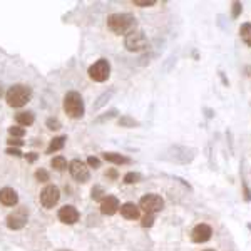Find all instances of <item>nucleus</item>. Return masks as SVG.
Here are the masks:
<instances>
[{
    "mask_svg": "<svg viewBox=\"0 0 251 251\" xmlns=\"http://www.w3.org/2000/svg\"><path fill=\"white\" fill-rule=\"evenodd\" d=\"M107 27L114 34H126L134 30L136 27V19L131 14H112L107 17Z\"/></svg>",
    "mask_w": 251,
    "mask_h": 251,
    "instance_id": "f257e3e1",
    "label": "nucleus"
},
{
    "mask_svg": "<svg viewBox=\"0 0 251 251\" xmlns=\"http://www.w3.org/2000/svg\"><path fill=\"white\" fill-rule=\"evenodd\" d=\"M5 97H7V104H9L10 107H22L30 100L32 91H30V87L17 84V86H12L9 91H7Z\"/></svg>",
    "mask_w": 251,
    "mask_h": 251,
    "instance_id": "f03ea898",
    "label": "nucleus"
},
{
    "mask_svg": "<svg viewBox=\"0 0 251 251\" xmlns=\"http://www.w3.org/2000/svg\"><path fill=\"white\" fill-rule=\"evenodd\" d=\"M64 111H66L71 117H74V119L82 117L84 116L82 96H80L79 92H75V91L67 92L66 97H64Z\"/></svg>",
    "mask_w": 251,
    "mask_h": 251,
    "instance_id": "7ed1b4c3",
    "label": "nucleus"
},
{
    "mask_svg": "<svg viewBox=\"0 0 251 251\" xmlns=\"http://www.w3.org/2000/svg\"><path fill=\"white\" fill-rule=\"evenodd\" d=\"M164 208V200L157 194H146L139 201V209H143L146 214L159 213Z\"/></svg>",
    "mask_w": 251,
    "mask_h": 251,
    "instance_id": "20e7f679",
    "label": "nucleus"
},
{
    "mask_svg": "<svg viewBox=\"0 0 251 251\" xmlns=\"http://www.w3.org/2000/svg\"><path fill=\"white\" fill-rule=\"evenodd\" d=\"M124 46L127 50H131V52H139V50H144V49L148 47V39H146V35L143 34V32L132 30L126 35Z\"/></svg>",
    "mask_w": 251,
    "mask_h": 251,
    "instance_id": "39448f33",
    "label": "nucleus"
},
{
    "mask_svg": "<svg viewBox=\"0 0 251 251\" xmlns=\"http://www.w3.org/2000/svg\"><path fill=\"white\" fill-rule=\"evenodd\" d=\"M109 74H111V66L106 59H99L96 64H92L89 67V77L96 82H104V80L109 79Z\"/></svg>",
    "mask_w": 251,
    "mask_h": 251,
    "instance_id": "423d86ee",
    "label": "nucleus"
},
{
    "mask_svg": "<svg viewBox=\"0 0 251 251\" xmlns=\"http://www.w3.org/2000/svg\"><path fill=\"white\" fill-rule=\"evenodd\" d=\"M59 198H60V191H59L57 186L49 184L42 189V193H40V203H42L44 208L50 209L57 204Z\"/></svg>",
    "mask_w": 251,
    "mask_h": 251,
    "instance_id": "0eeeda50",
    "label": "nucleus"
},
{
    "mask_svg": "<svg viewBox=\"0 0 251 251\" xmlns=\"http://www.w3.org/2000/svg\"><path fill=\"white\" fill-rule=\"evenodd\" d=\"M69 171H71V176L74 177L75 181L79 183H87L89 181V168L86 166V163L80 159H74L69 163Z\"/></svg>",
    "mask_w": 251,
    "mask_h": 251,
    "instance_id": "6e6552de",
    "label": "nucleus"
},
{
    "mask_svg": "<svg viewBox=\"0 0 251 251\" xmlns=\"http://www.w3.org/2000/svg\"><path fill=\"white\" fill-rule=\"evenodd\" d=\"M27 225V211L24 208H19L17 211L10 213L7 216V226L10 229H22Z\"/></svg>",
    "mask_w": 251,
    "mask_h": 251,
    "instance_id": "1a4fd4ad",
    "label": "nucleus"
},
{
    "mask_svg": "<svg viewBox=\"0 0 251 251\" xmlns=\"http://www.w3.org/2000/svg\"><path fill=\"white\" fill-rule=\"evenodd\" d=\"M211 234H213V229L211 226L204 225V223H200L193 228L191 231V240L194 243H206L211 240Z\"/></svg>",
    "mask_w": 251,
    "mask_h": 251,
    "instance_id": "9d476101",
    "label": "nucleus"
},
{
    "mask_svg": "<svg viewBox=\"0 0 251 251\" xmlns=\"http://www.w3.org/2000/svg\"><path fill=\"white\" fill-rule=\"evenodd\" d=\"M59 220L64 223V225H74L79 220V211L74 208V206H62L59 209Z\"/></svg>",
    "mask_w": 251,
    "mask_h": 251,
    "instance_id": "9b49d317",
    "label": "nucleus"
},
{
    "mask_svg": "<svg viewBox=\"0 0 251 251\" xmlns=\"http://www.w3.org/2000/svg\"><path fill=\"white\" fill-rule=\"evenodd\" d=\"M119 208H121L119 200H117L116 196H111V194H107V196L100 201V213L106 214V216H112V214H116V211Z\"/></svg>",
    "mask_w": 251,
    "mask_h": 251,
    "instance_id": "f8f14e48",
    "label": "nucleus"
},
{
    "mask_svg": "<svg viewBox=\"0 0 251 251\" xmlns=\"http://www.w3.org/2000/svg\"><path fill=\"white\" fill-rule=\"evenodd\" d=\"M19 201V196L15 193V189L12 188H3L0 189V203L5 206H15Z\"/></svg>",
    "mask_w": 251,
    "mask_h": 251,
    "instance_id": "ddd939ff",
    "label": "nucleus"
},
{
    "mask_svg": "<svg viewBox=\"0 0 251 251\" xmlns=\"http://www.w3.org/2000/svg\"><path fill=\"white\" fill-rule=\"evenodd\" d=\"M121 214L126 220H137L139 218V206L134 203H124L121 206Z\"/></svg>",
    "mask_w": 251,
    "mask_h": 251,
    "instance_id": "4468645a",
    "label": "nucleus"
},
{
    "mask_svg": "<svg viewBox=\"0 0 251 251\" xmlns=\"http://www.w3.org/2000/svg\"><path fill=\"white\" fill-rule=\"evenodd\" d=\"M66 141H67L66 136L54 137V139L50 141V146H49V149H47V154H52L54 151H59V149H62L64 146H66Z\"/></svg>",
    "mask_w": 251,
    "mask_h": 251,
    "instance_id": "2eb2a0df",
    "label": "nucleus"
},
{
    "mask_svg": "<svg viewBox=\"0 0 251 251\" xmlns=\"http://www.w3.org/2000/svg\"><path fill=\"white\" fill-rule=\"evenodd\" d=\"M104 159L107 163H112V164H126L129 163L127 157H124L123 154H117V152H104Z\"/></svg>",
    "mask_w": 251,
    "mask_h": 251,
    "instance_id": "dca6fc26",
    "label": "nucleus"
},
{
    "mask_svg": "<svg viewBox=\"0 0 251 251\" xmlns=\"http://www.w3.org/2000/svg\"><path fill=\"white\" fill-rule=\"evenodd\" d=\"M34 112H19L15 116V121L19 123V126H30L34 124Z\"/></svg>",
    "mask_w": 251,
    "mask_h": 251,
    "instance_id": "f3484780",
    "label": "nucleus"
},
{
    "mask_svg": "<svg viewBox=\"0 0 251 251\" xmlns=\"http://www.w3.org/2000/svg\"><path fill=\"white\" fill-rule=\"evenodd\" d=\"M240 35H241L243 42L248 47H251V24H243L240 29Z\"/></svg>",
    "mask_w": 251,
    "mask_h": 251,
    "instance_id": "a211bd4d",
    "label": "nucleus"
},
{
    "mask_svg": "<svg viewBox=\"0 0 251 251\" xmlns=\"http://www.w3.org/2000/svg\"><path fill=\"white\" fill-rule=\"evenodd\" d=\"M50 164H52V168H54L55 171H64V169L67 168V161H66V157H62V156L54 157Z\"/></svg>",
    "mask_w": 251,
    "mask_h": 251,
    "instance_id": "6ab92c4d",
    "label": "nucleus"
},
{
    "mask_svg": "<svg viewBox=\"0 0 251 251\" xmlns=\"http://www.w3.org/2000/svg\"><path fill=\"white\" fill-rule=\"evenodd\" d=\"M141 179V174L139 173H127L124 176V183L126 184H134L137 183V181Z\"/></svg>",
    "mask_w": 251,
    "mask_h": 251,
    "instance_id": "aec40b11",
    "label": "nucleus"
},
{
    "mask_svg": "<svg viewBox=\"0 0 251 251\" xmlns=\"http://www.w3.org/2000/svg\"><path fill=\"white\" fill-rule=\"evenodd\" d=\"M106 196H107V194L104 193V189L99 188V186H96V188L92 189V200H94V201H102Z\"/></svg>",
    "mask_w": 251,
    "mask_h": 251,
    "instance_id": "412c9836",
    "label": "nucleus"
},
{
    "mask_svg": "<svg viewBox=\"0 0 251 251\" xmlns=\"http://www.w3.org/2000/svg\"><path fill=\"white\" fill-rule=\"evenodd\" d=\"M119 124L123 126V127H134V126H137V121H134L132 117L129 116H124L119 119Z\"/></svg>",
    "mask_w": 251,
    "mask_h": 251,
    "instance_id": "4be33fe9",
    "label": "nucleus"
},
{
    "mask_svg": "<svg viewBox=\"0 0 251 251\" xmlns=\"http://www.w3.org/2000/svg\"><path fill=\"white\" fill-rule=\"evenodd\" d=\"M9 134L14 137H22L25 134V129L20 127V126H12V127H9Z\"/></svg>",
    "mask_w": 251,
    "mask_h": 251,
    "instance_id": "5701e85b",
    "label": "nucleus"
},
{
    "mask_svg": "<svg viewBox=\"0 0 251 251\" xmlns=\"http://www.w3.org/2000/svg\"><path fill=\"white\" fill-rule=\"evenodd\" d=\"M35 177H37L40 183H46V181H49V173L44 171V169H39V171L35 173Z\"/></svg>",
    "mask_w": 251,
    "mask_h": 251,
    "instance_id": "b1692460",
    "label": "nucleus"
},
{
    "mask_svg": "<svg viewBox=\"0 0 251 251\" xmlns=\"http://www.w3.org/2000/svg\"><path fill=\"white\" fill-rule=\"evenodd\" d=\"M156 3V0H134V5L137 7H152Z\"/></svg>",
    "mask_w": 251,
    "mask_h": 251,
    "instance_id": "393cba45",
    "label": "nucleus"
},
{
    "mask_svg": "<svg viewBox=\"0 0 251 251\" xmlns=\"http://www.w3.org/2000/svg\"><path fill=\"white\" fill-rule=\"evenodd\" d=\"M152 223H154V214H146V216L143 218V226H144V228L152 226Z\"/></svg>",
    "mask_w": 251,
    "mask_h": 251,
    "instance_id": "a878e982",
    "label": "nucleus"
},
{
    "mask_svg": "<svg viewBox=\"0 0 251 251\" xmlns=\"http://www.w3.org/2000/svg\"><path fill=\"white\" fill-rule=\"evenodd\" d=\"M111 96H112V92H109V94H107V92H106V94H104V96H100V97H99V102H97L94 107H96V109L102 107L104 104H106V99H109V97H111Z\"/></svg>",
    "mask_w": 251,
    "mask_h": 251,
    "instance_id": "bb28decb",
    "label": "nucleus"
},
{
    "mask_svg": "<svg viewBox=\"0 0 251 251\" xmlns=\"http://www.w3.org/2000/svg\"><path fill=\"white\" fill-rule=\"evenodd\" d=\"M47 126H49V129H52V131H55V129H60V123H59L57 119H49Z\"/></svg>",
    "mask_w": 251,
    "mask_h": 251,
    "instance_id": "cd10ccee",
    "label": "nucleus"
},
{
    "mask_svg": "<svg viewBox=\"0 0 251 251\" xmlns=\"http://www.w3.org/2000/svg\"><path fill=\"white\" fill-rule=\"evenodd\" d=\"M87 164H89V166H91V168H94V169H97V168H99V166H100V161H99V159H97V157H94V156H91V157H89V159H87Z\"/></svg>",
    "mask_w": 251,
    "mask_h": 251,
    "instance_id": "c85d7f7f",
    "label": "nucleus"
},
{
    "mask_svg": "<svg viewBox=\"0 0 251 251\" xmlns=\"http://www.w3.org/2000/svg\"><path fill=\"white\" fill-rule=\"evenodd\" d=\"M241 3L240 2H234L233 3V17H238L240 15V12H241Z\"/></svg>",
    "mask_w": 251,
    "mask_h": 251,
    "instance_id": "c756f323",
    "label": "nucleus"
},
{
    "mask_svg": "<svg viewBox=\"0 0 251 251\" xmlns=\"http://www.w3.org/2000/svg\"><path fill=\"white\" fill-rule=\"evenodd\" d=\"M7 154H10V156H22V152H20L19 149L9 148V149H7Z\"/></svg>",
    "mask_w": 251,
    "mask_h": 251,
    "instance_id": "7c9ffc66",
    "label": "nucleus"
},
{
    "mask_svg": "<svg viewBox=\"0 0 251 251\" xmlns=\"http://www.w3.org/2000/svg\"><path fill=\"white\" fill-rule=\"evenodd\" d=\"M24 143L19 139H9V146H22Z\"/></svg>",
    "mask_w": 251,
    "mask_h": 251,
    "instance_id": "2f4dec72",
    "label": "nucleus"
},
{
    "mask_svg": "<svg viewBox=\"0 0 251 251\" xmlns=\"http://www.w3.org/2000/svg\"><path fill=\"white\" fill-rule=\"evenodd\" d=\"M25 157H27V159H29V161H30V163H34V161H35V159H37V156H35V154H34V152H30V154H27Z\"/></svg>",
    "mask_w": 251,
    "mask_h": 251,
    "instance_id": "473e14b6",
    "label": "nucleus"
},
{
    "mask_svg": "<svg viewBox=\"0 0 251 251\" xmlns=\"http://www.w3.org/2000/svg\"><path fill=\"white\" fill-rule=\"evenodd\" d=\"M3 94V91H2V86H0V96H2Z\"/></svg>",
    "mask_w": 251,
    "mask_h": 251,
    "instance_id": "72a5a7b5",
    "label": "nucleus"
},
{
    "mask_svg": "<svg viewBox=\"0 0 251 251\" xmlns=\"http://www.w3.org/2000/svg\"><path fill=\"white\" fill-rule=\"evenodd\" d=\"M204 251H214V250H204Z\"/></svg>",
    "mask_w": 251,
    "mask_h": 251,
    "instance_id": "f704fd0d",
    "label": "nucleus"
}]
</instances>
